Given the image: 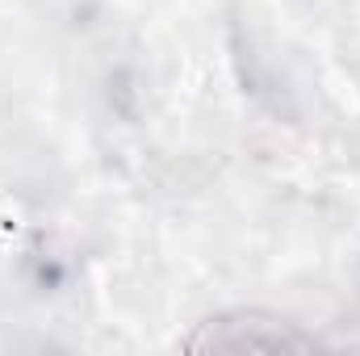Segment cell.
Instances as JSON below:
<instances>
[{
  "mask_svg": "<svg viewBox=\"0 0 360 356\" xmlns=\"http://www.w3.org/2000/svg\"><path fill=\"white\" fill-rule=\"evenodd\" d=\"M184 348L188 352H310L319 348V340L289 319L252 310V314H222L201 323L184 340Z\"/></svg>",
  "mask_w": 360,
  "mask_h": 356,
  "instance_id": "6da1fadb",
  "label": "cell"
}]
</instances>
